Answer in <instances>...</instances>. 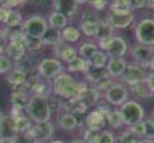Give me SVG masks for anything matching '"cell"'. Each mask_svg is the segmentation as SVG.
I'll return each mask as SVG.
<instances>
[{
    "mask_svg": "<svg viewBox=\"0 0 154 143\" xmlns=\"http://www.w3.org/2000/svg\"><path fill=\"white\" fill-rule=\"evenodd\" d=\"M87 87L86 83H79L76 82L70 74L62 72L59 74L56 78L52 79V92L55 94V96L60 98L64 100H75L79 98V95L85 91V88Z\"/></svg>",
    "mask_w": 154,
    "mask_h": 143,
    "instance_id": "6da1fadb",
    "label": "cell"
},
{
    "mask_svg": "<svg viewBox=\"0 0 154 143\" xmlns=\"http://www.w3.org/2000/svg\"><path fill=\"white\" fill-rule=\"evenodd\" d=\"M26 112H27V117L34 123L50 122L51 115H52V110L50 107L48 98L31 96L27 106H26Z\"/></svg>",
    "mask_w": 154,
    "mask_h": 143,
    "instance_id": "7a4b0ae2",
    "label": "cell"
},
{
    "mask_svg": "<svg viewBox=\"0 0 154 143\" xmlns=\"http://www.w3.org/2000/svg\"><path fill=\"white\" fill-rule=\"evenodd\" d=\"M119 114L122 118L123 124L126 126H133L134 123L143 120L145 118V110L137 100H126L125 103L121 106Z\"/></svg>",
    "mask_w": 154,
    "mask_h": 143,
    "instance_id": "3957f363",
    "label": "cell"
},
{
    "mask_svg": "<svg viewBox=\"0 0 154 143\" xmlns=\"http://www.w3.org/2000/svg\"><path fill=\"white\" fill-rule=\"evenodd\" d=\"M134 36L137 43L154 47V19L145 17L140 20L134 28Z\"/></svg>",
    "mask_w": 154,
    "mask_h": 143,
    "instance_id": "277c9868",
    "label": "cell"
},
{
    "mask_svg": "<svg viewBox=\"0 0 154 143\" xmlns=\"http://www.w3.org/2000/svg\"><path fill=\"white\" fill-rule=\"evenodd\" d=\"M22 29L27 36L40 38L42 39L43 35L48 29V23H47L46 17H43L42 15H32L28 19H26Z\"/></svg>",
    "mask_w": 154,
    "mask_h": 143,
    "instance_id": "5b68a950",
    "label": "cell"
},
{
    "mask_svg": "<svg viewBox=\"0 0 154 143\" xmlns=\"http://www.w3.org/2000/svg\"><path fill=\"white\" fill-rule=\"evenodd\" d=\"M36 70L40 78L50 80L63 72V64L56 58H46L42 62H39V64L36 65Z\"/></svg>",
    "mask_w": 154,
    "mask_h": 143,
    "instance_id": "8992f818",
    "label": "cell"
},
{
    "mask_svg": "<svg viewBox=\"0 0 154 143\" xmlns=\"http://www.w3.org/2000/svg\"><path fill=\"white\" fill-rule=\"evenodd\" d=\"M129 90L121 83H112L110 87L105 91L103 98L106 99V102L110 103L111 106H122L126 100H129Z\"/></svg>",
    "mask_w": 154,
    "mask_h": 143,
    "instance_id": "52a82bcc",
    "label": "cell"
},
{
    "mask_svg": "<svg viewBox=\"0 0 154 143\" xmlns=\"http://www.w3.org/2000/svg\"><path fill=\"white\" fill-rule=\"evenodd\" d=\"M146 71L142 65L137 64V63H127V67L123 72V75L121 76V79L126 83L127 86H135L143 83L146 80Z\"/></svg>",
    "mask_w": 154,
    "mask_h": 143,
    "instance_id": "ba28073f",
    "label": "cell"
},
{
    "mask_svg": "<svg viewBox=\"0 0 154 143\" xmlns=\"http://www.w3.org/2000/svg\"><path fill=\"white\" fill-rule=\"evenodd\" d=\"M54 135V126L51 124V122H44V123H35L32 126L31 131H29L28 136L34 142L44 143L52 138Z\"/></svg>",
    "mask_w": 154,
    "mask_h": 143,
    "instance_id": "9c48e42d",
    "label": "cell"
},
{
    "mask_svg": "<svg viewBox=\"0 0 154 143\" xmlns=\"http://www.w3.org/2000/svg\"><path fill=\"white\" fill-rule=\"evenodd\" d=\"M16 118L12 115H3L0 118V139H17Z\"/></svg>",
    "mask_w": 154,
    "mask_h": 143,
    "instance_id": "30bf717a",
    "label": "cell"
},
{
    "mask_svg": "<svg viewBox=\"0 0 154 143\" xmlns=\"http://www.w3.org/2000/svg\"><path fill=\"white\" fill-rule=\"evenodd\" d=\"M153 52H154V47L143 46V44H140V43L134 44L130 48V55L134 59V63L140 64L142 67H147Z\"/></svg>",
    "mask_w": 154,
    "mask_h": 143,
    "instance_id": "8fae6325",
    "label": "cell"
},
{
    "mask_svg": "<svg viewBox=\"0 0 154 143\" xmlns=\"http://www.w3.org/2000/svg\"><path fill=\"white\" fill-rule=\"evenodd\" d=\"M127 50H129L127 41L122 36H112L103 51L107 53L109 58H123Z\"/></svg>",
    "mask_w": 154,
    "mask_h": 143,
    "instance_id": "7c38bea8",
    "label": "cell"
},
{
    "mask_svg": "<svg viewBox=\"0 0 154 143\" xmlns=\"http://www.w3.org/2000/svg\"><path fill=\"white\" fill-rule=\"evenodd\" d=\"M99 22L98 16L95 15V12H86L82 16V22H81V28L79 31L87 38H93L97 35L99 27Z\"/></svg>",
    "mask_w": 154,
    "mask_h": 143,
    "instance_id": "4fadbf2b",
    "label": "cell"
},
{
    "mask_svg": "<svg viewBox=\"0 0 154 143\" xmlns=\"http://www.w3.org/2000/svg\"><path fill=\"white\" fill-rule=\"evenodd\" d=\"M106 20L110 24L112 28L117 29H123L127 28L129 26H131V23L135 20V15L134 12L130 14H112V12H107Z\"/></svg>",
    "mask_w": 154,
    "mask_h": 143,
    "instance_id": "5bb4252c",
    "label": "cell"
},
{
    "mask_svg": "<svg viewBox=\"0 0 154 143\" xmlns=\"http://www.w3.org/2000/svg\"><path fill=\"white\" fill-rule=\"evenodd\" d=\"M54 52L59 58V60L60 62L63 60L64 63H70L71 60H74V59L78 56V50L74 46H71V44L66 43V41H63V40L59 44L54 46Z\"/></svg>",
    "mask_w": 154,
    "mask_h": 143,
    "instance_id": "9a60e30c",
    "label": "cell"
},
{
    "mask_svg": "<svg viewBox=\"0 0 154 143\" xmlns=\"http://www.w3.org/2000/svg\"><path fill=\"white\" fill-rule=\"evenodd\" d=\"M105 126H106V115L99 108L91 111L86 118V127L88 130L94 131V132L102 131L105 129Z\"/></svg>",
    "mask_w": 154,
    "mask_h": 143,
    "instance_id": "2e32d148",
    "label": "cell"
},
{
    "mask_svg": "<svg viewBox=\"0 0 154 143\" xmlns=\"http://www.w3.org/2000/svg\"><path fill=\"white\" fill-rule=\"evenodd\" d=\"M127 67V62L123 58H109V62L106 64L110 78H121L123 75Z\"/></svg>",
    "mask_w": 154,
    "mask_h": 143,
    "instance_id": "e0dca14e",
    "label": "cell"
},
{
    "mask_svg": "<svg viewBox=\"0 0 154 143\" xmlns=\"http://www.w3.org/2000/svg\"><path fill=\"white\" fill-rule=\"evenodd\" d=\"M52 4H54L56 12L66 15L67 17L74 16L78 12V7H79L75 3V0H52Z\"/></svg>",
    "mask_w": 154,
    "mask_h": 143,
    "instance_id": "ac0fdd59",
    "label": "cell"
},
{
    "mask_svg": "<svg viewBox=\"0 0 154 143\" xmlns=\"http://www.w3.org/2000/svg\"><path fill=\"white\" fill-rule=\"evenodd\" d=\"M26 46L24 41H8L5 48V56L11 59L12 62H17L26 55Z\"/></svg>",
    "mask_w": 154,
    "mask_h": 143,
    "instance_id": "d6986e66",
    "label": "cell"
},
{
    "mask_svg": "<svg viewBox=\"0 0 154 143\" xmlns=\"http://www.w3.org/2000/svg\"><path fill=\"white\" fill-rule=\"evenodd\" d=\"M29 98V92L24 87H16L11 94V103L14 107H19V108H26Z\"/></svg>",
    "mask_w": 154,
    "mask_h": 143,
    "instance_id": "ffe728a7",
    "label": "cell"
},
{
    "mask_svg": "<svg viewBox=\"0 0 154 143\" xmlns=\"http://www.w3.org/2000/svg\"><path fill=\"white\" fill-rule=\"evenodd\" d=\"M78 100H81V102L83 103L87 108L94 107L97 103L99 102V91L97 90L95 87H88V86H87V87L85 88V91L79 95Z\"/></svg>",
    "mask_w": 154,
    "mask_h": 143,
    "instance_id": "44dd1931",
    "label": "cell"
},
{
    "mask_svg": "<svg viewBox=\"0 0 154 143\" xmlns=\"http://www.w3.org/2000/svg\"><path fill=\"white\" fill-rule=\"evenodd\" d=\"M47 23H48L50 28L62 31V29L66 28L67 24H69V17H67L66 15L54 11V12H51L48 15V17H47Z\"/></svg>",
    "mask_w": 154,
    "mask_h": 143,
    "instance_id": "7402d4cb",
    "label": "cell"
},
{
    "mask_svg": "<svg viewBox=\"0 0 154 143\" xmlns=\"http://www.w3.org/2000/svg\"><path fill=\"white\" fill-rule=\"evenodd\" d=\"M27 79H28L27 74L23 72L22 70H17V68H12V70L8 72V76H7V82L10 83L11 86H14V88L24 86Z\"/></svg>",
    "mask_w": 154,
    "mask_h": 143,
    "instance_id": "603a6c76",
    "label": "cell"
},
{
    "mask_svg": "<svg viewBox=\"0 0 154 143\" xmlns=\"http://www.w3.org/2000/svg\"><path fill=\"white\" fill-rule=\"evenodd\" d=\"M58 124L63 130H75L78 127V118L72 112H63L58 117Z\"/></svg>",
    "mask_w": 154,
    "mask_h": 143,
    "instance_id": "cb8c5ba5",
    "label": "cell"
},
{
    "mask_svg": "<svg viewBox=\"0 0 154 143\" xmlns=\"http://www.w3.org/2000/svg\"><path fill=\"white\" fill-rule=\"evenodd\" d=\"M85 74H86V78H87V80H88V82H91L93 84H97V83L102 82V80L110 78V75H109L106 67L105 68H91L90 67Z\"/></svg>",
    "mask_w": 154,
    "mask_h": 143,
    "instance_id": "d4e9b609",
    "label": "cell"
},
{
    "mask_svg": "<svg viewBox=\"0 0 154 143\" xmlns=\"http://www.w3.org/2000/svg\"><path fill=\"white\" fill-rule=\"evenodd\" d=\"M135 98H140V99H150L154 96V92L150 90L146 86V83H140V84H135L130 87V91Z\"/></svg>",
    "mask_w": 154,
    "mask_h": 143,
    "instance_id": "484cf974",
    "label": "cell"
},
{
    "mask_svg": "<svg viewBox=\"0 0 154 143\" xmlns=\"http://www.w3.org/2000/svg\"><path fill=\"white\" fill-rule=\"evenodd\" d=\"M109 62L107 53L102 50H98L90 59H88V64L91 68H105Z\"/></svg>",
    "mask_w": 154,
    "mask_h": 143,
    "instance_id": "4316f807",
    "label": "cell"
},
{
    "mask_svg": "<svg viewBox=\"0 0 154 143\" xmlns=\"http://www.w3.org/2000/svg\"><path fill=\"white\" fill-rule=\"evenodd\" d=\"M82 32L79 31V28L74 26H67L66 28L62 29V40L66 41V43H76L81 38Z\"/></svg>",
    "mask_w": 154,
    "mask_h": 143,
    "instance_id": "83f0119b",
    "label": "cell"
},
{
    "mask_svg": "<svg viewBox=\"0 0 154 143\" xmlns=\"http://www.w3.org/2000/svg\"><path fill=\"white\" fill-rule=\"evenodd\" d=\"M43 44H47V46H56L62 41V31L59 29H54V28H50L46 31V34L43 35L42 38Z\"/></svg>",
    "mask_w": 154,
    "mask_h": 143,
    "instance_id": "f1b7e54d",
    "label": "cell"
},
{
    "mask_svg": "<svg viewBox=\"0 0 154 143\" xmlns=\"http://www.w3.org/2000/svg\"><path fill=\"white\" fill-rule=\"evenodd\" d=\"M90 68L88 60H85L81 56H76L74 60L67 63V71L69 72H86Z\"/></svg>",
    "mask_w": 154,
    "mask_h": 143,
    "instance_id": "f546056e",
    "label": "cell"
},
{
    "mask_svg": "<svg viewBox=\"0 0 154 143\" xmlns=\"http://www.w3.org/2000/svg\"><path fill=\"white\" fill-rule=\"evenodd\" d=\"M23 22V16L20 14V11H17L16 8H10L8 10V15H7V19H5L4 24L7 28H16L22 24Z\"/></svg>",
    "mask_w": 154,
    "mask_h": 143,
    "instance_id": "4dcf8cb0",
    "label": "cell"
},
{
    "mask_svg": "<svg viewBox=\"0 0 154 143\" xmlns=\"http://www.w3.org/2000/svg\"><path fill=\"white\" fill-rule=\"evenodd\" d=\"M98 50V46L93 41H83V43H81V46L78 48V56L83 58L85 60H88Z\"/></svg>",
    "mask_w": 154,
    "mask_h": 143,
    "instance_id": "1f68e13d",
    "label": "cell"
},
{
    "mask_svg": "<svg viewBox=\"0 0 154 143\" xmlns=\"http://www.w3.org/2000/svg\"><path fill=\"white\" fill-rule=\"evenodd\" d=\"M32 123H34V122L23 114L19 115V117H16V126H17V132H19V135L28 136L29 131H31L32 126H34Z\"/></svg>",
    "mask_w": 154,
    "mask_h": 143,
    "instance_id": "d6a6232c",
    "label": "cell"
},
{
    "mask_svg": "<svg viewBox=\"0 0 154 143\" xmlns=\"http://www.w3.org/2000/svg\"><path fill=\"white\" fill-rule=\"evenodd\" d=\"M112 32H114V28L109 24L107 20H105V22H102V20H100L95 38H97V40H98V41L111 39V38L114 36V34H112Z\"/></svg>",
    "mask_w": 154,
    "mask_h": 143,
    "instance_id": "836d02e7",
    "label": "cell"
},
{
    "mask_svg": "<svg viewBox=\"0 0 154 143\" xmlns=\"http://www.w3.org/2000/svg\"><path fill=\"white\" fill-rule=\"evenodd\" d=\"M106 122L109 123V126L112 129H118L123 124L122 118H121L119 110H110V111L106 114Z\"/></svg>",
    "mask_w": 154,
    "mask_h": 143,
    "instance_id": "e575fe53",
    "label": "cell"
},
{
    "mask_svg": "<svg viewBox=\"0 0 154 143\" xmlns=\"http://www.w3.org/2000/svg\"><path fill=\"white\" fill-rule=\"evenodd\" d=\"M115 136L111 131H106V130H102V131H98L95 132L94 135V139L91 143H115Z\"/></svg>",
    "mask_w": 154,
    "mask_h": 143,
    "instance_id": "d590c367",
    "label": "cell"
},
{
    "mask_svg": "<svg viewBox=\"0 0 154 143\" xmlns=\"http://www.w3.org/2000/svg\"><path fill=\"white\" fill-rule=\"evenodd\" d=\"M15 68H17V70H22L23 72L28 74L31 72V71L35 70V65H34V62H32V59L29 58L28 55H24L20 60L15 62Z\"/></svg>",
    "mask_w": 154,
    "mask_h": 143,
    "instance_id": "8d00e7d4",
    "label": "cell"
},
{
    "mask_svg": "<svg viewBox=\"0 0 154 143\" xmlns=\"http://www.w3.org/2000/svg\"><path fill=\"white\" fill-rule=\"evenodd\" d=\"M24 46H26V50H29V51H39L43 47V41L40 38H32L26 35Z\"/></svg>",
    "mask_w": 154,
    "mask_h": 143,
    "instance_id": "74e56055",
    "label": "cell"
},
{
    "mask_svg": "<svg viewBox=\"0 0 154 143\" xmlns=\"http://www.w3.org/2000/svg\"><path fill=\"white\" fill-rule=\"evenodd\" d=\"M14 68V63L8 56L0 55V74H8Z\"/></svg>",
    "mask_w": 154,
    "mask_h": 143,
    "instance_id": "f35d334b",
    "label": "cell"
},
{
    "mask_svg": "<svg viewBox=\"0 0 154 143\" xmlns=\"http://www.w3.org/2000/svg\"><path fill=\"white\" fill-rule=\"evenodd\" d=\"M145 123V138L149 141H154V120L150 119H143Z\"/></svg>",
    "mask_w": 154,
    "mask_h": 143,
    "instance_id": "ab89813d",
    "label": "cell"
},
{
    "mask_svg": "<svg viewBox=\"0 0 154 143\" xmlns=\"http://www.w3.org/2000/svg\"><path fill=\"white\" fill-rule=\"evenodd\" d=\"M129 130L131 131L138 139L145 138V123H143V120L138 122V123H134L133 126H130Z\"/></svg>",
    "mask_w": 154,
    "mask_h": 143,
    "instance_id": "60d3db41",
    "label": "cell"
},
{
    "mask_svg": "<svg viewBox=\"0 0 154 143\" xmlns=\"http://www.w3.org/2000/svg\"><path fill=\"white\" fill-rule=\"evenodd\" d=\"M137 141H138V138L130 130L122 132L121 134V136H119V139H118V142L119 143H135Z\"/></svg>",
    "mask_w": 154,
    "mask_h": 143,
    "instance_id": "b9f144b4",
    "label": "cell"
},
{
    "mask_svg": "<svg viewBox=\"0 0 154 143\" xmlns=\"http://www.w3.org/2000/svg\"><path fill=\"white\" fill-rule=\"evenodd\" d=\"M8 41V29H0V55L5 51Z\"/></svg>",
    "mask_w": 154,
    "mask_h": 143,
    "instance_id": "7bdbcfd3",
    "label": "cell"
},
{
    "mask_svg": "<svg viewBox=\"0 0 154 143\" xmlns=\"http://www.w3.org/2000/svg\"><path fill=\"white\" fill-rule=\"evenodd\" d=\"M88 3L94 11H103L109 5V0H90Z\"/></svg>",
    "mask_w": 154,
    "mask_h": 143,
    "instance_id": "ee69618b",
    "label": "cell"
},
{
    "mask_svg": "<svg viewBox=\"0 0 154 143\" xmlns=\"http://www.w3.org/2000/svg\"><path fill=\"white\" fill-rule=\"evenodd\" d=\"M27 0H2V5L0 7L4 8H16L19 5L24 4Z\"/></svg>",
    "mask_w": 154,
    "mask_h": 143,
    "instance_id": "f6af8a7d",
    "label": "cell"
},
{
    "mask_svg": "<svg viewBox=\"0 0 154 143\" xmlns=\"http://www.w3.org/2000/svg\"><path fill=\"white\" fill-rule=\"evenodd\" d=\"M146 3H147V0H129V4H130L131 11L141 10V8L146 7Z\"/></svg>",
    "mask_w": 154,
    "mask_h": 143,
    "instance_id": "bcb514c9",
    "label": "cell"
},
{
    "mask_svg": "<svg viewBox=\"0 0 154 143\" xmlns=\"http://www.w3.org/2000/svg\"><path fill=\"white\" fill-rule=\"evenodd\" d=\"M146 86L154 92V70H150L149 72L146 74V80H145Z\"/></svg>",
    "mask_w": 154,
    "mask_h": 143,
    "instance_id": "7dc6e473",
    "label": "cell"
},
{
    "mask_svg": "<svg viewBox=\"0 0 154 143\" xmlns=\"http://www.w3.org/2000/svg\"><path fill=\"white\" fill-rule=\"evenodd\" d=\"M8 10H10V8L0 7V23H4L5 22V19H7V15H8Z\"/></svg>",
    "mask_w": 154,
    "mask_h": 143,
    "instance_id": "c3c4849f",
    "label": "cell"
},
{
    "mask_svg": "<svg viewBox=\"0 0 154 143\" xmlns=\"http://www.w3.org/2000/svg\"><path fill=\"white\" fill-rule=\"evenodd\" d=\"M147 67H149L150 70H154V52H153L152 58H150V60H149V64H147Z\"/></svg>",
    "mask_w": 154,
    "mask_h": 143,
    "instance_id": "681fc988",
    "label": "cell"
},
{
    "mask_svg": "<svg viewBox=\"0 0 154 143\" xmlns=\"http://www.w3.org/2000/svg\"><path fill=\"white\" fill-rule=\"evenodd\" d=\"M0 143H17L16 139H0Z\"/></svg>",
    "mask_w": 154,
    "mask_h": 143,
    "instance_id": "f907efd6",
    "label": "cell"
},
{
    "mask_svg": "<svg viewBox=\"0 0 154 143\" xmlns=\"http://www.w3.org/2000/svg\"><path fill=\"white\" fill-rule=\"evenodd\" d=\"M71 143H87V142L82 138H76V139H74V141H71Z\"/></svg>",
    "mask_w": 154,
    "mask_h": 143,
    "instance_id": "816d5d0a",
    "label": "cell"
},
{
    "mask_svg": "<svg viewBox=\"0 0 154 143\" xmlns=\"http://www.w3.org/2000/svg\"><path fill=\"white\" fill-rule=\"evenodd\" d=\"M90 0H75V3L78 5H81V4H86V3H88Z\"/></svg>",
    "mask_w": 154,
    "mask_h": 143,
    "instance_id": "f5cc1de1",
    "label": "cell"
},
{
    "mask_svg": "<svg viewBox=\"0 0 154 143\" xmlns=\"http://www.w3.org/2000/svg\"><path fill=\"white\" fill-rule=\"evenodd\" d=\"M47 143H66V142H63V141H50Z\"/></svg>",
    "mask_w": 154,
    "mask_h": 143,
    "instance_id": "db71d44e",
    "label": "cell"
},
{
    "mask_svg": "<svg viewBox=\"0 0 154 143\" xmlns=\"http://www.w3.org/2000/svg\"><path fill=\"white\" fill-rule=\"evenodd\" d=\"M135 143H146V139H138Z\"/></svg>",
    "mask_w": 154,
    "mask_h": 143,
    "instance_id": "11a10c76",
    "label": "cell"
},
{
    "mask_svg": "<svg viewBox=\"0 0 154 143\" xmlns=\"http://www.w3.org/2000/svg\"><path fill=\"white\" fill-rule=\"evenodd\" d=\"M3 117V110H2V107H0V118Z\"/></svg>",
    "mask_w": 154,
    "mask_h": 143,
    "instance_id": "9f6ffc18",
    "label": "cell"
},
{
    "mask_svg": "<svg viewBox=\"0 0 154 143\" xmlns=\"http://www.w3.org/2000/svg\"><path fill=\"white\" fill-rule=\"evenodd\" d=\"M146 143H154V141H149V139H146Z\"/></svg>",
    "mask_w": 154,
    "mask_h": 143,
    "instance_id": "6f0895ef",
    "label": "cell"
},
{
    "mask_svg": "<svg viewBox=\"0 0 154 143\" xmlns=\"http://www.w3.org/2000/svg\"><path fill=\"white\" fill-rule=\"evenodd\" d=\"M152 119L154 120V110H153V112H152Z\"/></svg>",
    "mask_w": 154,
    "mask_h": 143,
    "instance_id": "680465c9",
    "label": "cell"
}]
</instances>
